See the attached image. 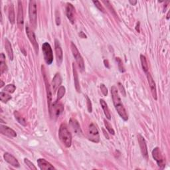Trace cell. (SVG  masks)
<instances>
[{
    "label": "cell",
    "instance_id": "1",
    "mask_svg": "<svg viewBox=\"0 0 170 170\" xmlns=\"http://www.w3.org/2000/svg\"><path fill=\"white\" fill-rule=\"evenodd\" d=\"M111 94L113 100V104L114 105V107H115V109L116 110V111L123 120L124 121H127L128 120V115H127L126 110L124 107V105L122 104L121 99L118 94V89L115 86H112L111 87Z\"/></svg>",
    "mask_w": 170,
    "mask_h": 170
},
{
    "label": "cell",
    "instance_id": "2",
    "mask_svg": "<svg viewBox=\"0 0 170 170\" xmlns=\"http://www.w3.org/2000/svg\"><path fill=\"white\" fill-rule=\"evenodd\" d=\"M59 137L66 148H70L72 144V136L65 123H63L59 127Z\"/></svg>",
    "mask_w": 170,
    "mask_h": 170
},
{
    "label": "cell",
    "instance_id": "3",
    "mask_svg": "<svg viewBox=\"0 0 170 170\" xmlns=\"http://www.w3.org/2000/svg\"><path fill=\"white\" fill-rule=\"evenodd\" d=\"M29 16L31 26L35 29L37 26V3L35 0H31L29 3Z\"/></svg>",
    "mask_w": 170,
    "mask_h": 170
},
{
    "label": "cell",
    "instance_id": "4",
    "mask_svg": "<svg viewBox=\"0 0 170 170\" xmlns=\"http://www.w3.org/2000/svg\"><path fill=\"white\" fill-rule=\"evenodd\" d=\"M42 51L46 63L49 65H51L53 61V53L51 46L49 42H45L42 45Z\"/></svg>",
    "mask_w": 170,
    "mask_h": 170
},
{
    "label": "cell",
    "instance_id": "5",
    "mask_svg": "<svg viewBox=\"0 0 170 170\" xmlns=\"http://www.w3.org/2000/svg\"><path fill=\"white\" fill-rule=\"evenodd\" d=\"M71 51L73 53V55L75 59V60L78 64L79 67L80 68V69L83 71L84 69V63L83 57L81 56V55L80 54L77 47H76V46L73 43V42H71Z\"/></svg>",
    "mask_w": 170,
    "mask_h": 170
},
{
    "label": "cell",
    "instance_id": "6",
    "mask_svg": "<svg viewBox=\"0 0 170 170\" xmlns=\"http://www.w3.org/2000/svg\"><path fill=\"white\" fill-rule=\"evenodd\" d=\"M152 157L157 162V164L161 169H164L165 166V160L159 148H155L152 150Z\"/></svg>",
    "mask_w": 170,
    "mask_h": 170
},
{
    "label": "cell",
    "instance_id": "7",
    "mask_svg": "<svg viewBox=\"0 0 170 170\" xmlns=\"http://www.w3.org/2000/svg\"><path fill=\"white\" fill-rule=\"evenodd\" d=\"M88 138L91 142L95 143H99L100 142L99 132L96 126L94 124H91L89 126L88 132Z\"/></svg>",
    "mask_w": 170,
    "mask_h": 170
},
{
    "label": "cell",
    "instance_id": "8",
    "mask_svg": "<svg viewBox=\"0 0 170 170\" xmlns=\"http://www.w3.org/2000/svg\"><path fill=\"white\" fill-rule=\"evenodd\" d=\"M26 33H27V35L29 38V41H31L32 45L33 46L35 52L37 53H38V51H39V45H38V43H37L35 35V33H34V32L33 31L32 29L29 26H27V25L26 26Z\"/></svg>",
    "mask_w": 170,
    "mask_h": 170
},
{
    "label": "cell",
    "instance_id": "9",
    "mask_svg": "<svg viewBox=\"0 0 170 170\" xmlns=\"http://www.w3.org/2000/svg\"><path fill=\"white\" fill-rule=\"evenodd\" d=\"M55 53H56V59L58 65H61L63 60V53L61 47V44L57 39L55 41Z\"/></svg>",
    "mask_w": 170,
    "mask_h": 170
},
{
    "label": "cell",
    "instance_id": "10",
    "mask_svg": "<svg viewBox=\"0 0 170 170\" xmlns=\"http://www.w3.org/2000/svg\"><path fill=\"white\" fill-rule=\"evenodd\" d=\"M64 110V106L61 104L57 103H54L53 106L49 109V113L51 114V117H58L60 114L62 113V112Z\"/></svg>",
    "mask_w": 170,
    "mask_h": 170
},
{
    "label": "cell",
    "instance_id": "11",
    "mask_svg": "<svg viewBox=\"0 0 170 170\" xmlns=\"http://www.w3.org/2000/svg\"><path fill=\"white\" fill-rule=\"evenodd\" d=\"M66 14L67 16V18L71 21L72 23H74L75 22V8L73 6V4L70 3H68L67 4L66 7Z\"/></svg>",
    "mask_w": 170,
    "mask_h": 170
},
{
    "label": "cell",
    "instance_id": "12",
    "mask_svg": "<svg viewBox=\"0 0 170 170\" xmlns=\"http://www.w3.org/2000/svg\"><path fill=\"white\" fill-rule=\"evenodd\" d=\"M138 140L139 142V145L140 150H141V152L142 154V156H144V158H148V148H147V144L145 139L144 138L142 135H138Z\"/></svg>",
    "mask_w": 170,
    "mask_h": 170
},
{
    "label": "cell",
    "instance_id": "13",
    "mask_svg": "<svg viewBox=\"0 0 170 170\" xmlns=\"http://www.w3.org/2000/svg\"><path fill=\"white\" fill-rule=\"evenodd\" d=\"M43 78H44V81L45 83V87H46V90H47V103L49 106V109L51 107V103H52V92L51 91V87L49 83V80L47 79V76L45 72H43Z\"/></svg>",
    "mask_w": 170,
    "mask_h": 170
},
{
    "label": "cell",
    "instance_id": "14",
    "mask_svg": "<svg viewBox=\"0 0 170 170\" xmlns=\"http://www.w3.org/2000/svg\"><path fill=\"white\" fill-rule=\"evenodd\" d=\"M146 76H147V79H148V84L149 86H150V90H151V92L152 95L154 97V99L155 100H157V91H156V83L154 82V79H153L152 75H150V73H146Z\"/></svg>",
    "mask_w": 170,
    "mask_h": 170
},
{
    "label": "cell",
    "instance_id": "15",
    "mask_svg": "<svg viewBox=\"0 0 170 170\" xmlns=\"http://www.w3.org/2000/svg\"><path fill=\"white\" fill-rule=\"evenodd\" d=\"M3 158H4V160H6V161H7L8 164H10L11 165H12V166H14L15 168H19L20 165L19 161L14 156L10 154V153H7V152L5 153V154H3Z\"/></svg>",
    "mask_w": 170,
    "mask_h": 170
},
{
    "label": "cell",
    "instance_id": "16",
    "mask_svg": "<svg viewBox=\"0 0 170 170\" xmlns=\"http://www.w3.org/2000/svg\"><path fill=\"white\" fill-rule=\"evenodd\" d=\"M69 126L71 130L73 131L75 134L80 136L83 135L82 130L80 129L79 122L76 121L75 119H71V120L69 122Z\"/></svg>",
    "mask_w": 170,
    "mask_h": 170
},
{
    "label": "cell",
    "instance_id": "17",
    "mask_svg": "<svg viewBox=\"0 0 170 170\" xmlns=\"http://www.w3.org/2000/svg\"><path fill=\"white\" fill-rule=\"evenodd\" d=\"M0 132L2 134L10 138H15L17 136V134L14 130L10 128V127L3 125H1V127H0Z\"/></svg>",
    "mask_w": 170,
    "mask_h": 170
},
{
    "label": "cell",
    "instance_id": "18",
    "mask_svg": "<svg viewBox=\"0 0 170 170\" xmlns=\"http://www.w3.org/2000/svg\"><path fill=\"white\" fill-rule=\"evenodd\" d=\"M17 22L20 28H22L23 26V6L21 2H18V13L17 17Z\"/></svg>",
    "mask_w": 170,
    "mask_h": 170
},
{
    "label": "cell",
    "instance_id": "19",
    "mask_svg": "<svg viewBox=\"0 0 170 170\" xmlns=\"http://www.w3.org/2000/svg\"><path fill=\"white\" fill-rule=\"evenodd\" d=\"M38 165L41 169L42 170H48V169H55V167L52 165L47 161L45 159H39L37 160Z\"/></svg>",
    "mask_w": 170,
    "mask_h": 170
},
{
    "label": "cell",
    "instance_id": "20",
    "mask_svg": "<svg viewBox=\"0 0 170 170\" xmlns=\"http://www.w3.org/2000/svg\"><path fill=\"white\" fill-rule=\"evenodd\" d=\"M62 83V78L59 73H57L55 75L54 78L53 79L52 81V85H53V91L55 92L59 87H60V85Z\"/></svg>",
    "mask_w": 170,
    "mask_h": 170
},
{
    "label": "cell",
    "instance_id": "21",
    "mask_svg": "<svg viewBox=\"0 0 170 170\" xmlns=\"http://www.w3.org/2000/svg\"><path fill=\"white\" fill-rule=\"evenodd\" d=\"M73 76H74V79H75V88L76 91L78 92H80V83L79 80V75L76 69V67L75 65V63L73 64Z\"/></svg>",
    "mask_w": 170,
    "mask_h": 170
},
{
    "label": "cell",
    "instance_id": "22",
    "mask_svg": "<svg viewBox=\"0 0 170 170\" xmlns=\"http://www.w3.org/2000/svg\"><path fill=\"white\" fill-rule=\"evenodd\" d=\"M5 49L11 61H13V59H14V52H13V49L10 42L7 39H6L5 41Z\"/></svg>",
    "mask_w": 170,
    "mask_h": 170
},
{
    "label": "cell",
    "instance_id": "23",
    "mask_svg": "<svg viewBox=\"0 0 170 170\" xmlns=\"http://www.w3.org/2000/svg\"><path fill=\"white\" fill-rule=\"evenodd\" d=\"M100 103L102 108H103V111H104V113L105 114L106 118H107L108 120H110V119H111V114H110V110L108 107L107 104H106V102L103 99L100 100Z\"/></svg>",
    "mask_w": 170,
    "mask_h": 170
},
{
    "label": "cell",
    "instance_id": "24",
    "mask_svg": "<svg viewBox=\"0 0 170 170\" xmlns=\"http://www.w3.org/2000/svg\"><path fill=\"white\" fill-rule=\"evenodd\" d=\"M7 67L6 63V56L3 53L1 54V58H0V71H1V73L3 74L7 71Z\"/></svg>",
    "mask_w": 170,
    "mask_h": 170
},
{
    "label": "cell",
    "instance_id": "25",
    "mask_svg": "<svg viewBox=\"0 0 170 170\" xmlns=\"http://www.w3.org/2000/svg\"><path fill=\"white\" fill-rule=\"evenodd\" d=\"M8 18H9V20L11 24L15 23V11H14V7L13 4H11L9 8V12H8Z\"/></svg>",
    "mask_w": 170,
    "mask_h": 170
},
{
    "label": "cell",
    "instance_id": "26",
    "mask_svg": "<svg viewBox=\"0 0 170 170\" xmlns=\"http://www.w3.org/2000/svg\"><path fill=\"white\" fill-rule=\"evenodd\" d=\"M14 116L16 119V120L18 121L20 124H21L23 126H27V122L25 121L23 117L21 116V114L18 112V111H15L14 112Z\"/></svg>",
    "mask_w": 170,
    "mask_h": 170
},
{
    "label": "cell",
    "instance_id": "27",
    "mask_svg": "<svg viewBox=\"0 0 170 170\" xmlns=\"http://www.w3.org/2000/svg\"><path fill=\"white\" fill-rule=\"evenodd\" d=\"M140 61H141L143 71L145 72V73H147L148 72V65L146 57L143 55H140Z\"/></svg>",
    "mask_w": 170,
    "mask_h": 170
},
{
    "label": "cell",
    "instance_id": "28",
    "mask_svg": "<svg viewBox=\"0 0 170 170\" xmlns=\"http://www.w3.org/2000/svg\"><path fill=\"white\" fill-rule=\"evenodd\" d=\"M65 94V88L63 86H61L58 89L57 96V102H59Z\"/></svg>",
    "mask_w": 170,
    "mask_h": 170
},
{
    "label": "cell",
    "instance_id": "29",
    "mask_svg": "<svg viewBox=\"0 0 170 170\" xmlns=\"http://www.w3.org/2000/svg\"><path fill=\"white\" fill-rule=\"evenodd\" d=\"M11 99V96L9 95H7L3 92H1V93H0V100H1V101L3 102V103H6L7 101H9Z\"/></svg>",
    "mask_w": 170,
    "mask_h": 170
},
{
    "label": "cell",
    "instance_id": "30",
    "mask_svg": "<svg viewBox=\"0 0 170 170\" xmlns=\"http://www.w3.org/2000/svg\"><path fill=\"white\" fill-rule=\"evenodd\" d=\"M104 125H105L106 128V130H107L108 131V132L110 134H112V135L115 134V132H114V129L112 128V127L111 124H110V123H109V122L106 121V120H104Z\"/></svg>",
    "mask_w": 170,
    "mask_h": 170
},
{
    "label": "cell",
    "instance_id": "31",
    "mask_svg": "<svg viewBox=\"0 0 170 170\" xmlns=\"http://www.w3.org/2000/svg\"><path fill=\"white\" fill-rule=\"evenodd\" d=\"M16 87L14 84H8L4 88V91L9 92V93H14L15 91Z\"/></svg>",
    "mask_w": 170,
    "mask_h": 170
},
{
    "label": "cell",
    "instance_id": "32",
    "mask_svg": "<svg viewBox=\"0 0 170 170\" xmlns=\"http://www.w3.org/2000/svg\"><path fill=\"white\" fill-rule=\"evenodd\" d=\"M24 162L25 164L27 165V166L29 167V168L32 170H36L37 168L35 166V165H34L30 160H29L27 158L24 159Z\"/></svg>",
    "mask_w": 170,
    "mask_h": 170
},
{
    "label": "cell",
    "instance_id": "33",
    "mask_svg": "<svg viewBox=\"0 0 170 170\" xmlns=\"http://www.w3.org/2000/svg\"><path fill=\"white\" fill-rule=\"evenodd\" d=\"M116 61L118 63L119 70H120V71L121 72V73H124V72L125 71V70H124V67H123V63H122V60H121V59L120 58H116Z\"/></svg>",
    "mask_w": 170,
    "mask_h": 170
},
{
    "label": "cell",
    "instance_id": "34",
    "mask_svg": "<svg viewBox=\"0 0 170 170\" xmlns=\"http://www.w3.org/2000/svg\"><path fill=\"white\" fill-rule=\"evenodd\" d=\"M92 2H93V3L95 4V6H96V7L98 8V9H99L100 11L103 12V13L104 12V7H103V6L101 5V3H100V2H99V1H93Z\"/></svg>",
    "mask_w": 170,
    "mask_h": 170
},
{
    "label": "cell",
    "instance_id": "35",
    "mask_svg": "<svg viewBox=\"0 0 170 170\" xmlns=\"http://www.w3.org/2000/svg\"><path fill=\"white\" fill-rule=\"evenodd\" d=\"M100 90L102 93H103L104 96H107L108 95V89L106 87L105 85L104 84H100Z\"/></svg>",
    "mask_w": 170,
    "mask_h": 170
},
{
    "label": "cell",
    "instance_id": "36",
    "mask_svg": "<svg viewBox=\"0 0 170 170\" xmlns=\"http://www.w3.org/2000/svg\"><path fill=\"white\" fill-rule=\"evenodd\" d=\"M55 18H56V24L57 25H60L61 24V17H60V14H59V11H56V14H55Z\"/></svg>",
    "mask_w": 170,
    "mask_h": 170
},
{
    "label": "cell",
    "instance_id": "37",
    "mask_svg": "<svg viewBox=\"0 0 170 170\" xmlns=\"http://www.w3.org/2000/svg\"><path fill=\"white\" fill-rule=\"evenodd\" d=\"M87 108H88V110L89 112H92V103L90 100V99L88 96H87Z\"/></svg>",
    "mask_w": 170,
    "mask_h": 170
},
{
    "label": "cell",
    "instance_id": "38",
    "mask_svg": "<svg viewBox=\"0 0 170 170\" xmlns=\"http://www.w3.org/2000/svg\"><path fill=\"white\" fill-rule=\"evenodd\" d=\"M118 87H119V88H120V89L121 90L120 91H121V92H122V94L125 96H126V92H125V91H124V87H123V86H122V85L120 83H118Z\"/></svg>",
    "mask_w": 170,
    "mask_h": 170
},
{
    "label": "cell",
    "instance_id": "39",
    "mask_svg": "<svg viewBox=\"0 0 170 170\" xmlns=\"http://www.w3.org/2000/svg\"><path fill=\"white\" fill-rule=\"evenodd\" d=\"M129 3L131 4L132 6H135L136 4L137 3V1H136V0H134V1H132V0H130Z\"/></svg>",
    "mask_w": 170,
    "mask_h": 170
},
{
    "label": "cell",
    "instance_id": "40",
    "mask_svg": "<svg viewBox=\"0 0 170 170\" xmlns=\"http://www.w3.org/2000/svg\"><path fill=\"white\" fill-rule=\"evenodd\" d=\"M104 65L106 66V67L109 68V65H108V60H104Z\"/></svg>",
    "mask_w": 170,
    "mask_h": 170
},
{
    "label": "cell",
    "instance_id": "41",
    "mask_svg": "<svg viewBox=\"0 0 170 170\" xmlns=\"http://www.w3.org/2000/svg\"><path fill=\"white\" fill-rule=\"evenodd\" d=\"M103 132H104V136H105V137H106V138H107V139H109V137H108V135L107 132H106L105 130H104V129H103Z\"/></svg>",
    "mask_w": 170,
    "mask_h": 170
},
{
    "label": "cell",
    "instance_id": "42",
    "mask_svg": "<svg viewBox=\"0 0 170 170\" xmlns=\"http://www.w3.org/2000/svg\"><path fill=\"white\" fill-rule=\"evenodd\" d=\"M80 36L81 37H83V38H87V36L84 35V33L83 32H80Z\"/></svg>",
    "mask_w": 170,
    "mask_h": 170
},
{
    "label": "cell",
    "instance_id": "43",
    "mask_svg": "<svg viewBox=\"0 0 170 170\" xmlns=\"http://www.w3.org/2000/svg\"><path fill=\"white\" fill-rule=\"evenodd\" d=\"M4 85V83L3 82V80H1V87H2Z\"/></svg>",
    "mask_w": 170,
    "mask_h": 170
}]
</instances>
